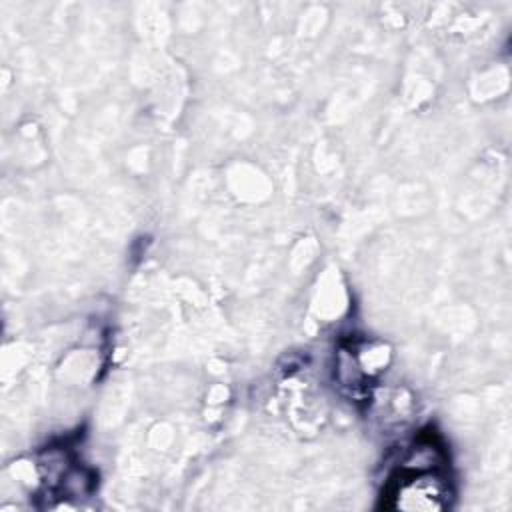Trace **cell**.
<instances>
[{
    "instance_id": "1",
    "label": "cell",
    "mask_w": 512,
    "mask_h": 512,
    "mask_svg": "<svg viewBox=\"0 0 512 512\" xmlns=\"http://www.w3.org/2000/svg\"><path fill=\"white\" fill-rule=\"evenodd\" d=\"M386 508L406 512H436L450 506L452 488L438 470H408L386 492Z\"/></svg>"
}]
</instances>
